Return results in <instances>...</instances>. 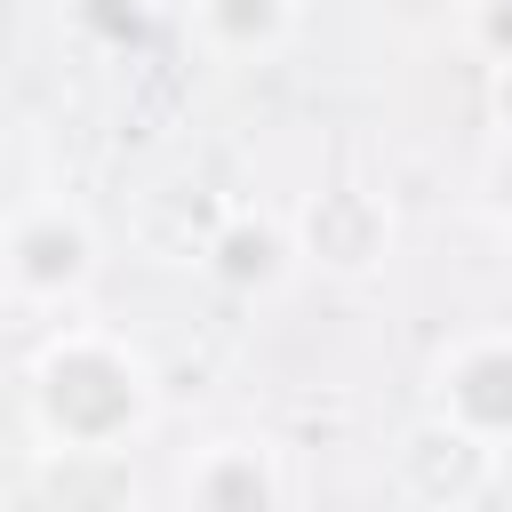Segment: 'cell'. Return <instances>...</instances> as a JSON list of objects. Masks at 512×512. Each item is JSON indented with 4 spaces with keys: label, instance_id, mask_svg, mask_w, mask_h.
<instances>
[{
    "label": "cell",
    "instance_id": "obj_10",
    "mask_svg": "<svg viewBox=\"0 0 512 512\" xmlns=\"http://www.w3.org/2000/svg\"><path fill=\"white\" fill-rule=\"evenodd\" d=\"M464 48L496 72H512V0H464Z\"/></svg>",
    "mask_w": 512,
    "mask_h": 512
},
{
    "label": "cell",
    "instance_id": "obj_8",
    "mask_svg": "<svg viewBox=\"0 0 512 512\" xmlns=\"http://www.w3.org/2000/svg\"><path fill=\"white\" fill-rule=\"evenodd\" d=\"M184 32L208 64H272L304 32V0H184Z\"/></svg>",
    "mask_w": 512,
    "mask_h": 512
},
{
    "label": "cell",
    "instance_id": "obj_6",
    "mask_svg": "<svg viewBox=\"0 0 512 512\" xmlns=\"http://www.w3.org/2000/svg\"><path fill=\"white\" fill-rule=\"evenodd\" d=\"M192 272L216 296H232V304H264V296H280L304 272V248H296V224L288 216H272V208H224L200 232Z\"/></svg>",
    "mask_w": 512,
    "mask_h": 512
},
{
    "label": "cell",
    "instance_id": "obj_2",
    "mask_svg": "<svg viewBox=\"0 0 512 512\" xmlns=\"http://www.w3.org/2000/svg\"><path fill=\"white\" fill-rule=\"evenodd\" d=\"M104 280V232L72 192H24L0 224V288L24 320H64Z\"/></svg>",
    "mask_w": 512,
    "mask_h": 512
},
{
    "label": "cell",
    "instance_id": "obj_4",
    "mask_svg": "<svg viewBox=\"0 0 512 512\" xmlns=\"http://www.w3.org/2000/svg\"><path fill=\"white\" fill-rule=\"evenodd\" d=\"M288 224H296L304 272H320V280H376L400 248V208L360 176H336V184L304 192L288 208Z\"/></svg>",
    "mask_w": 512,
    "mask_h": 512
},
{
    "label": "cell",
    "instance_id": "obj_9",
    "mask_svg": "<svg viewBox=\"0 0 512 512\" xmlns=\"http://www.w3.org/2000/svg\"><path fill=\"white\" fill-rule=\"evenodd\" d=\"M64 24L96 56H136L160 24V0H64Z\"/></svg>",
    "mask_w": 512,
    "mask_h": 512
},
{
    "label": "cell",
    "instance_id": "obj_1",
    "mask_svg": "<svg viewBox=\"0 0 512 512\" xmlns=\"http://www.w3.org/2000/svg\"><path fill=\"white\" fill-rule=\"evenodd\" d=\"M16 416L48 456H128L160 424V368L128 328L64 312L16 360Z\"/></svg>",
    "mask_w": 512,
    "mask_h": 512
},
{
    "label": "cell",
    "instance_id": "obj_11",
    "mask_svg": "<svg viewBox=\"0 0 512 512\" xmlns=\"http://www.w3.org/2000/svg\"><path fill=\"white\" fill-rule=\"evenodd\" d=\"M480 208H488V224L496 232H512V128L488 144V160H480Z\"/></svg>",
    "mask_w": 512,
    "mask_h": 512
},
{
    "label": "cell",
    "instance_id": "obj_5",
    "mask_svg": "<svg viewBox=\"0 0 512 512\" xmlns=\"http://www.w3.org/2000/svg\"><path fill=\"white\" fill-rule=\"evenodd\" d=\"M424 400L512 456V320L456 328L424 368Z\"/></svg>",
    "mask_w": 512,
    "mask_h": 512
},
{
    "label": "cell",
    "instance_id": "obj_7",
    "mask_svg": "<svg viewBox=\"0 0 512 512\" xmlns=\"http://www.w3.org/2000/svg\"><path fill=\"white\" fill-rule=\"evenodd\" d=\"M288 496H296L288 448L264 440V432H216L176 472V504L184 512H280Z\"/></svg>",
    "mask_w": 512,
    "mask_h": 512
},
{
    "label": "cell",
    "instance_id": "obj_3",
    "mask_svg": "<svg viewBox=\"0 0 512 512\" xmlns=\"http://www.w3.org/2000/svg\"><path fill=\"white\" fill-rule=\"evenodd\" d=\"M504 464L512 456L496 440H480L472 424L440 416L432 400L392 432V496L416 504V512H472V504H488L504 488Z\"/></svg>",
    "mask_w": 512,
    "mask_h": 512
}]
</instances>
